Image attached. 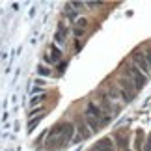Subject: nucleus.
<instances>
[{
  "mask_svg": "<svg viewBox=\"0 0 151 151\" xmlns=\"http://www.w3.org/2000/svg\"><path fill=\"white\" fill-rule=\"evenodd\" d=\"M75 136V125L71 123H58L52 127V131L49 132L47 136V147H62L65 146L67 142H71Z\"/></svg>",
  "mask_w": 151,
  "mask_h": 151,
  "instance_id": "1",
  "label": "nucleus"
},
{
  "mask_svg": "<svg viewBox=\"0 0 151 151\" xmlns=\"http://www.w3.org/2000/svg\"><path fill=\"white\" fill-rule=\"evenodd\" d=\"M84 119H86V125H88L91 131H99L103 125H106L110 121L106 112L95 103H88V106L84 110Z\"/></svg>",
  "mask_w": 151,
  "mask_h": 151,
  "instance_id": "2",
  "label": "nucleus"
},
{
  "mask_svg": "<svg viewBox=\"0 0 151 151\" xmlns=\"http://www.w3.org/2000/svg\"><path fill=\"white\" fill-rule=\"evenodd\" d=\"M123 71H125V78H129L131 82H132V86L136 88V91L138 90H142L144 86H146V82H147V75L146 73H142L140 69H138L136 65H125L123 67Z\"/></svg>",
  "mask_w": 151,
  "mask_h": 151,
  "instance_id": "3",
  "label": "nucleus"
},
{
  "mask_svg": "<svg viewBox=\"0 0 151 151\" xmlns=\"http://www.w3.org/2000/svg\"><path fill=\"white\" fill-rule=\"evenodd\" d=\"M118 90H119V93L121 97H123V101L125 103H131L132 99H134V95H136V88L132 86V82L129 78H119L118 80Z\"/></svg>",
  "mask_w": 151,
  "mask_h": 151,
  "instance_id": "4",
  "label": "nucleus"
},
{
  "mask_svg": "<svg viewBox=\"0 0 151 151\" xmlns=\"http://www.w3.org/2000/svg\"><path fill=\"white\" fill-rule=\"evenodd\" d=\"M131 58H132V65H136L142 73H146V75H147V73L151 71V65L147 63V60H146V56H144V52H142V50H134Z\"/></svg>",
  "mask_w": 151,
  "mask_h": 151,
  "instance_id": "5",
  "label": "nucleus"
},
{
  "mask_svg": "<svg viewBox=\"0 0 151 151\" xmlns=\"http://www.w3.org/2000/svg\"><path fill=\"white\" fill-rule=\"evenodd\" d=\"M90 151H116V149H114V144H112L110 138H103V140L97 142Z\"/></svg>",
  "mask_w": 151,
  "mask_h": 151,
  "instance_id": "6",
  "label": "nucleus"
},
{
  "mask_svg": "<svg viewBox=\"0 0 151 151\" xmlns=\"http://www.w3.org/2000/svg\"><path fill=\"white\" fill-rule=\"evenodd\" d=\"M49 62H52V63H56V62H60L62 60V50L60 49H56V47H50L49 49V54L45 56Z\"/></svg>",
  "mask_w": 151,
  "mask_h": 151,
  "instance_id": "7",
  "label": "nucleus"
},
{
  "mask_svg": "<svg viewBox=\"0 0 151 151\" xmlns=\"http://www.w3.org/2000/svg\"><path fill=\"white\" fill-rule=\"evenodd\" d=\"M91 132H93V131L88 129V125H86V123H80L78 125V134H80V138H90Z\"/></svg>",
  "mask_w": 151,
  "mask_h": 151,
  "instance_id": "8",
  "label": "nucleus"
},
{
  "mask_svg": "<svg viewBox=\"0 0 151 151\" xmlns=\"http://www.w3.org/2000/svg\"><path fill=\"white\" fill-rule=\"evenodd\" d=\"M54 39H56V43H60V45L65 41V28H63V24H60V28H58V32H56Z\"/></svg>",
  "mask_w": 151,
  "mask_h": 151,
  "instance_id": "9",
  "label": "nucleus"
},
{
  "mask_svg": "<svg viewBox=\"0 0 151 151\" xmlns=\"http://www.w3.org/2000/svg\"><path fill=\"white\" fill-rule=\"evenodd\" d=\"M65 13H67V17H69V19H75V17H77V8L73 6V2L65 4Z\"/></svg>",
  "mask_w": 151,
  "mask_h": 151,
  "instance_id": "10",
  "label": "nucleus"
},
{
  "mask_svg": "<svg viewBox=\"0 0 151 151\" xmlns=\"http://www.w3.org/2000/svg\"><path fill=\"white\" fill-rule=\"evenodd\" d=\"M75 24H77L75 28H80V30H84V28L88 26V21H86L84 17H82V19H77V22H75Z\"/></svg>",
  "mask_w": 151,
  "mask_h": 151,
  "instance_id": "11",
  "label": "nucleus"
},
{
  "mask_svg": "<svg viewBox=\"0 0 151 151\" xmlns=\"http://www.w3.org/2000/svg\"><path fill=\"white\" fill-rule=\"evenodd\" d=\"M116 138H118V144H119L121 147H125V146H127V138L121 134V132H118V134H116Z\"/></svg>",
  "mask_w": 151,
  "mask_h": 151,
  "instance_id": "12",
  "label": "nucleus"
},
{
  "mask_svg": "<svg viewBox=\"0 0 151 151\" xmlns=\"http://www.w3.org/2000/svg\"><path fill=\"white\" fill-rule=\"evenodd\" d=\"M142 52H144V56H146V60H147V63H149V65H151V47H146V49H144Z\"/></svg>",
  "mask_w": 151,
  "mask_h": 151,
  "instance_id": "13",
  "label": "nucleus"
},
{
  "mask_svg": "<svg viewBox=\"0 0 151 151\" xmlns=\"http://www.w3.org/2000/svg\"><path fill=\"white\" fill-rule=\"evenodd\" d=\"M37 71H39V75H50V71H49L47 67H39Z\"/></svg>",
  "mask_w": 151,
  "mask_h": 151,
  "instance_id": "14",
  "label": "nucleus"
},
{
  "mask_svg": "<svg viewBox=\"0 0 151 151\" xmlns=\"http://www.w3.org/2000/svg\"><path fill=\"white\" fill-rule=\"evenodd\" d=\"M144 151H151V134H149V140L146 142V146H144Z\"/></svg>",
  "mask_w": 151,
  "mask_h": 151,
  "instance_id": "15",
  "label": "nucleus"
},
{
  "mask_svg": "<svg viewBox=\"0 0 151 151\" xmlns=\"http://www.w3.org/2000/svg\"><path fill=\"white\" fill-rule=\"evenodd\" d=\"M86 6H90V8H95V6H103V2H86Z\"/></svg>",
  "mask_w": 151,
  "mask_h": 151,
  "instance_id": "16",
  "label": "nucleus"
},
{
  "mask_svg": "<svg viewBox=\"0 0 151 151\" xmlns=\"http://www.w3.org/2000/svg\"><path fill=\"white\" fill-rule=\"evenodd\" d=\"M82 32H84V30H80V28H75V30H73V34H75L77 37H80V36H82Z\"/></svg>",
  "mask_w": 151,
  "mask_h": 151,
  "instance_id": "17",
  "label": "nucleus"
},
{
  "mask_svg": "<svg viewBox=\"0 0 151 151\" xmlns=\"http://www.w3.org/2000/svg\"><path fill=\"white\" fill-rule=\"evenodd\" d=\"M43 97H45V95H39L37 99H32V104H37V103H41V101H43Z\"/></svg>",
  "mask_w": 151,
  "mask_h": 151,
  "instance_id": "18",
  "label": "nucleus"
},
{
  "mask_svg": "<svg viewBox=\"0 0 151 151\" xmlns=\"http://www.w3.org/2000/svg\"><path fill=\"white\" fill-rule=\"evenodd\" d=\"M125 151H129V149H125Z\"/></svg>",
  "mask_w": 151,
  "mask_h": 151,
  "instance_id": "19",
  "label": "nucleus"
}]
</instances>
